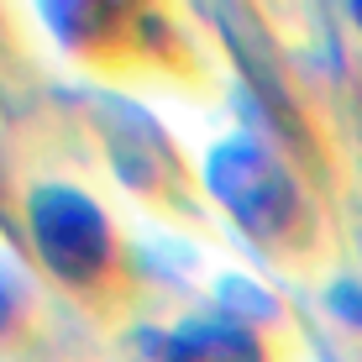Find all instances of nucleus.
<instances>
[{"mask_svg":"<svg viewBox=\"0 0 362 362\" xmlns=\"http://www.w3.org/2000/svg\"><path fill=\"white\" fill-rule=\"evenodd\" d=\"M27 231L37 263L58 284L90 294L116 279V226L84 189L69 184H42L27 194Z\"/></svg>","mask_w":362,"mask_h":362,"instance_id":"f03ea898","label":"nucleus"},{"mask_svg":"<svg viewBox=\"0 0 362 362\" xmlns=\"http://www.w3.org/2000/svg\"><path fill=\"white\" fill-rule=\"evenodd\" d=\"M163 362H273L263 336L242 320H184L163 341Z\"/></svg>","mask_w":362,"mask_h":362,"instance_id":"7ed1b4c3","label":"nucleus"},{"mask_svg":"<svg viewBox=\"0 0 362 362\" xmlns=\"http://www.w3.org/2000/svg\"><path fill=\"white\" fill-rule=\"evenodd\" d=\"M16 320H21V299H16V289H11L6 279H0V341L16 331Z\"/></svg>","mask_w":362,"mask_h":362,"instance_id":"20e7f679","label":"nucleus"},{"mask_svg":"<svg viewBox=\"0 0 362 362\" xmlns=\"http://www.w3.org/2000/svg\"><path fill=\"white\" fill-rule=\"evenodd\" d=\"M216 199L226 205V216L263 247L279 263H310L320 252V216L315 199L305 194V184L284 168L279 153H268L252 136L216 147L205 168Z\"/></svg>","mask_w":362,"mask_h":362,"instance_id":"f257e3e1","label":"nucleus"}]
</instances>
